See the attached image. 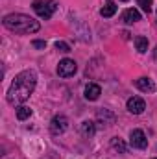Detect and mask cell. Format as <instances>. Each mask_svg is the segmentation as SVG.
<instances>
[{"label":"cell","mask_w":157,"mask_h":159,"mask_svg":"<svg viewBox=\"0 0 157 159\" xmlns=\"http://www.w3.org/2000/svg\"><path fill=\"white\" fill-rule=\"evenodd\" d=\"M111 146H113L115 150H118L120 154H126V152H128V146H126V143H124L122 139H118V137H113V139H111Z\"/></svg>","instance_id":"cell-16"},{"label":"cell","mask_w":157,"mask_h":159,"mask_svg":"<svg viewBox=\"0 0 157 159\" xmlns=\"http://www.w3.org/2000/svg\"><path fill=\"white\" fill-rule=\"evenodd\" d=\"M35 85H37V76H35L34 70H22V72H19L15 76V80H13L11 87L7 89V96H6L7 102L11 106L26 102L32 96Z\"/></svg>","instance_id":"cell-1"},{"label":"cell","mask_w":157,"mask_h":159,"mask_svg":"<svg viewBox=\"0 0 157 159\" xmlns=\"http://www.w3.org/2000/svg\"><path fill=\"white\" fill-rule=\"evenodd\" d=\"M100 94H102L100 85H96V83H89V85L85 87V98H87V100L94 102V100H98V96H100Z\"/></svg>","instance_id":"cell-8"},{"label":"cell","mask_w":157,"mask_h":159,"mask_svg":"<svg viewBox=\"0 0 157 159\" xmlns=\"http://www.w3.org/2000/svg\"><path fill=\"white\" fill-rule=\"evenodd\" d=\"M155 159H157V157H155Z\"/></svg>","instance_id":"cell-21"},{"label":"cell","mask_w":157,"mask_h":159,"mask_svg":"<svg viewBox=\"0 0 157 159\" xmlns=\"http://www.w3.org/2000/svg\"><path fill=\"white\" fill-rule=\"evenodd\" d=\"M122 20L126 22V24H133V22H139L141 20V13L133 7V9H126L124 11V15H122Z\"/></svg>","instance_id":"cell-11"},{"label":"cell","mask_w":157,"mask_h":159,"mask_svg":"<svg viewBox=\"0 0 157 159\" xmlns=\"http://www.w3.org/2000/svg\"><path fill=\"white\" fill-rule=\"evenodd\" d=\"M76 70H78V65L74 59H61L57 65V74L61 78H70L76 74Z\"/></svg>","instance_id":"cell-4"},{"label":"cell","mask_w":157,"mask_h":159,"mask_svg":"<svg viewBox=\"0 0 157 159\" xmlns=\"http://www.w3.org/2000/svg\"><path fill=\"white\" fill-rule=\"evenodd\" d=\"M94 131H96L94 122L85 120V122H81V124H79V133H81L83 137H92V135H94Z\"/></svg>","instance_id":"cell-12"},{"label":"cell","mask_w":157,"mask_h":159,"mask_svg":"<svg viewBox=\"0 0 157 159\" xmlns=\"http://www.w3.org/2000/svg\"><path fill=\"white\" fill-rule=\"evenodd\" d=\"M115 13H117V4H115L113 0H107V4L100 9V15L105 17V19H107V17H113Z\"/></svg>","instance_id":"cell-13"},{"label":"cell","mask_w":157,"mask_h":159,"mask_svg":"<svg viewBox=\"0 0 157 159\" xmlns=\"http://www.w3.org/2000/svg\"><path fill=\"white\" fill-rule=\"evenodd\" d=\"M4 26L11 32H17V34H35L41 30V24L28 17V15H22V13H11V15H6L4 17Z\"/></svg>","instance_id":"cell-2"},{"label":"cell","mask_w":157,"mask_h":159,"mask_svg":"<svg viewBox=\"0 0 157 159\" xmlns=\"http://www.w3.org/2000/svg\"><path fill=\"white\" fill-rule=\"evenodd\" d=\"M135 85H137L141 91H144V93H154V91H155V83H154V80H152V78H139V80H135Z\"/></svg>","instance_id":"cell-9"},{"label":"cell","mask_w":157,"mask_h":159,"mask_svg":"<svg viewBox=\"0 0 157 159\" xmlns=\"http://www.w3.org/2000/svg\"><path fill=\"white\" fill-rule=\"evenodd\" d=\"M129 143H131L133 148H139V150H144L148 146V139H146L142 129H133L129 133Z\"/></svg>","instance_id":"cell-6"},{"label":"cell","mask_w":157,"mask_h":159,"mask_svg":"<svg viewBox=\"0 0 157 159\" xmlns=\"http://www.w3.org/2000/svg\"><path fill=\"white\" fill-rule=\"evenodd\" d=\"M32 117V109L28 106H19L17 107V119L19 120H26Z\"/></svg>","instance_id":"cell-15"},{"label":"cell","mask_w":157,"mask_h":159,"mask_svg":"<svg viewBox=\"0 0 157 159\" xmlns=\"http://www.w3.org/2000/svg\"><path fill=\"white\" fill-rule=\"evenodd\" d=\"M144 109H146V102H144L141 96H131V98L128 100V111H129V113L141 115Z\"/></svg>","instance_id":"cell-7"},{"label":"cell","mask_w":157,"mask_h":159,"mask_svg":"<svg viewBox=\"0 0 157 159\" xmlns=\"http://www.w3.org/2000/svg\"><path fill=\"white\" fill-rule=\"evenodd\" d=\"M35 48H46V41H34L32 43Z\"/></svg>","instance_id":"cell-19"},{"label":"cell","mask_w":157,"mask_h":159,"mask_svg":"<svg viewBox=\"0 0 157 159\" xmlns=\"http://www.w3.org/2000/svg\"><path fill=\"white\" fill-rule=\"evenodd\" d=\"M120 2H128V0H120Z\"/></svg>","instance_id":"cell-20"},{"label":"cell","mask_w":157,"mask_h":159,"mask_svg":"<svg viewBox=\"0 0 157 159\" xmlns=\"http://www.w3.org/2000/svg\"><path fill=\"white\" fill-rule=\"evenodd\" d=\"M50 129H52L54 135L65 133V131L69 129V119L63 117V115H56V117L52 119V122H50Z\"/></svg>","instance_id":"cell-5"},{"label":"cell","mask_w":157,"mask_h":159,"mask_svg":"<svg viewBox=\"0 0 157 159\" xmlns=\"http://www.w3.org/2000/svg\"><path fill=\"white\" fill-rule=\"evenodd\" d=\"M32 7H34V11L39 15L41 19L48 20L54 15V11L57 9V4H56V0H34Z\"/></svg>","instance_id":"cell-3"},{"label":"cell","mask_w":157,"mask_h":159,"mask_svg":"<svg viewBox=\"0 0 157 159\" xmlns=\"http://www.w3.org/2000/svg\"><path fill=\"white\" fill-rule=\"evenodd\" d=\"M135 48H137V50H139L141 54L148 52V39H146V37H142V35L135 37Z\"/></svg>","instance_id":"cell-14"},{"label":"cell","mask_w":157,"mask_h":159,"mask_svg":"<svg viewBox=\"0 0 157 159\" xmlns=\"http://www.w3.org/2000/svg\"><path fill=\"white\" fill-rule=\"evenodd\" d=\"M56 48H57L59 52H65V54L70 52V46H69L67 43H63V41H57V43H56Z\"/></svg>","instance_id":"cell-18"},{"label":"cell","mask_w":157,"mask_h":159,"mask_svg":"<svg viewBox=\"0 0 157 159\" xmlns=\"http://www.w3.org/2000/svg\"><path fill=\"white\" fill-rule=\"evenodd\" d=\"M96 119L104 124H107V126H111V124H115V113H111L109 109H98Z\"/></svg>","instance_id":"cell-10"},{"label":"cell","mask_w":157,"mask_h":159,"mask_svg":"<svg viewBox=\"0 0 157 159\" xmlns=\"http://www.w3.org/2000/svg\"><path fill=\"white\" fill-rule=\"evenodd\" d=\"M137 4L141 6V9L144 13H150L152 11V0H137Z\"/></svg>","instance_id":"cell-17"}]
</instances>
